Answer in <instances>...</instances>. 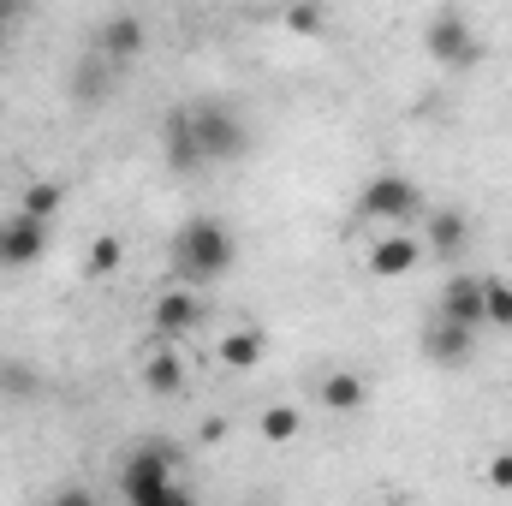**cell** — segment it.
Wrapping results in <instances>:
<instances>
[{"mask_svg": "<svg viewBox=\"0 0 512 506\" xmlns=\"http://www.w3.org/2000/svg\"><path fill=\"white\" fill-rule=\"evenodd\" d=\"M42 251H48V221H30L12 209L0 221V268H30Z\"/></svg>", "mask_w": 512, "mask_h": 506, "instance_id": "8992f818", "label": "cell"}, {"mask_svg": "<svg viewBox=\"0 0 512 506\" xmlns=\"http://www.w3.org/2000/svg\"><path fill=\"white\" fill-rule=\"evenodd\" d=\"M161 161H167L173 173H203V167H209L203 149H197V131H191V108H173V114L161 120Z\"/></svg>", "mask_w": 512, "mask_h": 506, "instance_id": "52a82bcc", "label": "cell"}, {"mask_svg": "<svg viewBox=\"0 0 512 506\" xmlns=\"http://www.w3.org/2000/svg\"><path fill=\"white\" fill-rule=\"evenodd\" d=\"M120 262H126V245H120V239H114V233H102V239H96V245H90V262H84V268H90V274H96V280H102V274H114V268H120Z\"/></svg>", "mask_w": 512, "mask_h": 506, "instance_id": "44dd1931", "label": "cell"}, {"mask_svg": "<svg viewBox=\"0 0 512 506\" xmlns=\"http://www.w3.org/2000/svg\"><path fill=\"white\" fill-rule=\"evenodd\" d=\"M108 78H114V60H102L96 48L78 60V72H72V102L78 108H96L102 96H108Z\"/></svg>", "mask_w": 512, "mask_h": 506, "instance_id": "4fadbf2b", "label": "cell"}, {"mask_svg": "<svg viewBox=\"0 0 512 506\" xmlns=\"http://www.w3.org/2000/svg\"><path fill=\"white\" fill-rule=\"evenodd\" d=\"M268 358V340L256 334V328H233V334H221V364L227 370H256Z\"/></svg>", "mask_w": 512, "mask_h": 506, "instance_id": "9a60e30c", "label": "cell"}, {"mask_svg": "<svg viewBox=\"0 0 512 506\" xmlns=\"http://www.w3.org/2000/svg\"><path fill=\"white\" fill-rule=\"evenodd\" d=\"M322 24H328L322 6H292V12H286V30H292V36H322Z\"/></svg>", "mask_w": 512, "mask_h": 506, "instance_id": "7402d4cb", "label": "cell"}, {"mask_svg": "<svg viewBox=\"0 0 512 506\" xmlns=\"http://www.w3.org/2000/svg\"><path fill=\"white\" fill-rule=\"evenodd\" d=\"M233 233L221 227V221H209V215H197V221H185L179 227V239H173V262H179V274L185 280H221L227 268H233Z\"/></svg>", "mask_w": 512, "mask_h": 506, "instance_id": "6da1fadb", "label": "cell"}, {"mask_svg": "<svg viewBox=\"0 0 512 506\" xmlns=\"http://www.w3.org/2000/svg\"><path fill=\"white\" fill-rule=\"evenodd\" d=\"M471 346H477V334H471V328H453V322H435V328L423 334V358H429L435 370H459V364L471 358Z\"/></svg>", "mask_w": 512, "mask_h": 506, "instance_id": "30bf717a", "label": "cell"}, {"mask_svg": "<svg viewBox=\"0 0 512 506\" xmlns=\"http://www.w3.org/2000/svg\"><path fill=\"white\" fill-rule=\"evenodd\" d=\"M203 441H227V417H209L203 423Z\"/></svg>", "mask_w": 512, "mask_h": 506, "instance_id": "d4e9b609", "label": "cell"}, {"mask_svg": "<svg viewBox=\"0 0 512 506\" xmlns=\"http://www.w3.org/2000/svg\"><path fill=\"white\" fill-rule=\"evenodd\" d=\"M54 506H96V501H90V489H60Z\"/></svg>", "mask_w": 512, "mask_h": 506, "instance_id": "cb8c5ba5", "label": "cell"}, {"mask_svg": "<svg viewBox=\"0 0 512 506\" xmlns=\"http://www.w3.org/2000/svg\"><path fill=\"white\" fill-rule=\"evenodd\" d=\"M149 322H155V334H161V340H179V334H191V328L203 322V298H197V292H185V286H173V292H161V298H155Z\"/></svg>", "mask_w": 512, "mask_h": 506, "instance_id": "ba28073f", "label": "cell"}, {"mask_svg": "<svg viewBox=\"0 0 512 506\" xmlns=\"http://www.w3.org/2000/svg\"><path fill=\"white\" fill-rule=\"evenodd\" d=\"M364 399H370L364 376H352V370H334V376H322V405H328V411H340V417H346V411H358Z\"/></svg>", "mask_w": 512, "mask_h": 506, "instance_id": "e0dca14e", "label": "cell"}, {"mask_svg": "<svg viewBox=\"0 0 512 506\" xmlns=\"http://www.w3.org/2000/svg\"><path fill=\"white\" fill-rule=\"evenodd\" d=\"M155 506H197V501H191V495H185V489L173 483V489H167V495H161V501H155Z\"/></svg>", "mask_w": 512, "mask_h": 506, "instance_id": "484cf974", "label": "cell"}, {"mask_svg": "<svg viewBox=\"0 0 512 506\" xmlns=\"http://www.w3.org/2000/svg\"><path fill=\"white\" fill-rule=\"evenodd\" d=\"M417 262H423V245L405 239V233H393V239H376V245H370V274H376V280H399V274H411Z\"/></svg>", "mask_w": 512, "mask_h": 506, "instance_id": "7c38bea8", "label": "cell"}, {"mask_svg": "<svg viewBox=\"0 0 512 506\" xmlns=\"http://www.w3.org/2000/svg\"><path fill=\"white\" fill-rule=\"evenodd\" d=\"M18 18H24V6L18 0H0V24H18Z\"/></svg>", "mask_w": 512, "mask_h": 506, "instance_id": "4316f807", "label": "cell"}, {"mask_svg": "<svg viewBox=\"0 0 512 506\" xmlns=\"http://www.w3.org/2000/svg\"><path fill=\"white\" fill-rule=\"evenodd\" d=\"M489 489H501V495L512 489V453H495L489 459Z\"/></svg>", "mask_w": 512, "mask_h": 506, "instance_id": "603a6c76", "label": "cell"}, {"mask_svg": "<svg viewBox=\"0 0 512 506\" xmlns=\"http://www.w3.org/2000/svg\"><path fill=\"white\" fill-rule=\"evenodd\" d=\"M256 435H262L268 447H286V441L304 435V411H298V405H268V411L256 417Z\"/></svg>", "mask_w": 512, "mask_h": 506, "instance_id": "2e32d148", "label": "cell"}, {"mask_svg": "<svg viewBox=\"0 0 512 506\" xmlns=\"http://www.w3.org/2000/svg\"><path fill=\"white\" fill-rule=\"evenodd\" d=\"M441 322H453V328H483V280H471V274H453L447 280V292H441Z\"/></svg>", "mask_w": 512, "mask_h": 506, "instance_id": "9c48e42d", "label": "cell"}, {"mask_svg": "<svg viewBox=\"0 0 512 506\" xmlns=\"http://www.w3.org/2000/svg\"><path fill=\"white\" fill-rule=\"evenodd\" d=\"M120 489H126L131 506H155L167 489H173V447H137L126 459V471H120Z\"/></svg>", "mask_w": 512, "mask_h": 506, "instance_id": "277c9868", "label": "cell"}, {"mask_svg": "<svg viewBox=\"0 0 512 506\" xmlns=\"http://www.w3.org/2000/svg\"><path fill=\"white\" fill-rule=\"evenodd\" d=\"M483 322L512 328V280H483Z\"/></svg>", "mask_w": 512, "mask_h": 506, "instance_id": "ffe728a7", "label": "cell"}, {"mask_svg": "<svg viewBox=\"0 0 512 506\" xmlns=\"http://www.w3.org/2000/svg\"><path fill=\"white\" fill-rule=\"evenodd\" d=\"M191 131H197V149H203V161L209 167H221V161H239L245 149H251V126H245V114L233 108V102H191Z\"/></svg>", "mask_w": 512, "mask_h": 506, "instance_id": "7a4b0ae2", "label": "cell"}, {"mask_svg": "<svg viewBox=\"0 0 512 506\" xmlns=\"http://www.w3.org/2000/svg\"><path fill=\"white\" fill-rule=\"evenodd\" d=\"M417 203H423V197H417V185H411L405 173H376V179L358 191V215H364V221H393V227L411 221Z\"/></svg>", "mask_w": 512, "mask_h": 506, "instance_id": "5b68a950", "label": "cell"}, {"mask_svg": "<svg viewBox=\"0 0 512 506\" xmlns=\"http://www.w3.org/2000/svg\"><path fill=\"white\" fill-rule=\"evenodd\" d=\"M423 48H429V60L447 66V72H471V66L483 60V36H477L471 18L453 12V6L429 12V24H423Z\"/></svg>", "mask_w": 512, "mask_h": 506, "instance_id": "3957f363", "label": "cell"}, {"mask_svg": "<svg viewBox=\"0 0 512 506\" xmlns=\"http://www.w3.org/2000/svg\"><path fill=\"white\" fill-rule=\"evenodd\" d=\"M465 233H471V221H465L459 209H435V215H429V245L441 256L465 251Z\"/></svg>", "mask_w": 512, "mask_h": 506, "instance_id": "d6986e66", "label": "cell"}, {"mask_svg": "<svg viewBox=\"0 0 512 506\" xmlns=\"http://www.w3.org/2000/svg\"><path fill=\"white\" fill-rule=\"evenodd\" d=\"M143 387H149V393H161V399L185 393V364H179V358H173V352L161 346V352H155V358L143 364Z\"/></svg>", "mask_w": 512, "mask_h": 506, "instance_id": "ac0fdd59", "label": "cell"}, {"mask_svg": "<svg viewBox=\"0 0 512 506\" xmlns=\"http://www.w3.org/2000/svg\"><path fill=\"white\" fill-rule=\"evenodd\" d=\"M96 54L102 60H131V54H143V18H131V12H114L102 30H96Z\"/></svg>", "mask_w": 512, "mask_h": 506, "instance_id": "8fae6325", "label": "cell"}, {"mask_svg": "<svg viewBox=\"0 0 512 506\" xmlns=\"http://www.w3.org/2000/svg\"><path fill=\"white\" fill-rule=\"evenodd\" d=\"M60 209H66V185L60 179H30L24 197H18V215H30V221H54Z\"/></svg>", "mask_w": 512, "mask_h": 506, "instance_id": "5bb4252c", "label": "cell"}]
</instances>
